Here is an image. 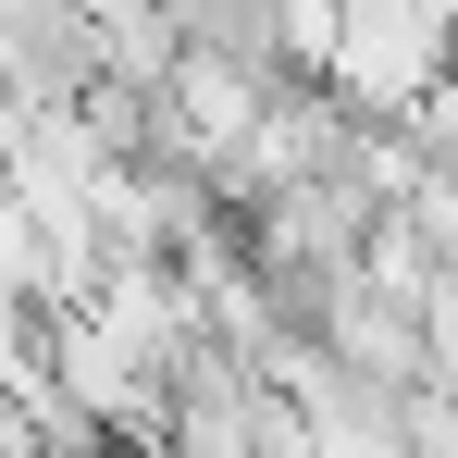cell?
<instances>
[{"label": "cell", "instance_id": "cell-1", "mask_svg": "<svg viewBox=\"0 0 458 458\" xmlns=\"http://www.w3.org/2000/svg\"><path fill=\"white\" fill-rule=\"evenodd\" d=\"M322 75L347 112H421L446 87V13L434 0H335Z\"/></svg>", "mask_w": 458, "mask_h": 458}]
</instances>
